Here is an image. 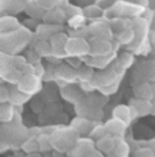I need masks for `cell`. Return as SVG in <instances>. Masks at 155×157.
Returning <instances> with one entry per match:
<instances>
[{
	"mask_svg": "<svg viewBox=\"0 0 155 157\" xmlns=\"http://www.w3.org/2000/svg\"><path fill=\"white\" fill-rule=\"evenodd\" d=\"M34 31L22 26L16 31L0 34V53H6L10 56H18L27 46H31Z\"/></svg>",
	"mask_w": 155,
	"mask_h": 157,
	"instance_id": "cell-1",
	"label": "cell"
},
{
	"mask_svg": "<svg viewBox=\"0 0 155 157\" xmlns=\"http://www.w3.org/2000/svg\"><path fill=\"white\" fill-rule=\"evenodd\" d=\"M29 138V129H26L19 119V115L14 122L2 123V142L11 148H21L22 144Z\"/></svg>",
	"mask_w": 155,
	"mask_h": 157,
	"instance_id": "cell-2",
	"label": "cell"
},
{
	"mask_svg": "<svg viewBox=\"0 0 155 157\" xmlns=\"http://www.w3.org/2000/svg\"><path fill=\"white\" fill-rule=\"evenodd\" d=\"M79 133L72 126H60L56 127L51 133L52 146L56 152L68 153L75 146V144L79 140Z\"/></svg>",
	"mask_w": 155,
	"mask_h": 157,
	"instance_id": "cell-3",
	"label": "cell"
},
{
	"mask_svg": "<svg viewBox=\"0 0 155 157\" xmlns=\"http://www.w3.org/2000/svg\"><path fill=\"white\" fill-rule=\"evenodd\" d=\"M146 7L139 4H135L128 0H117L114 6L109 10H105V21H110V19L116 18H127V19H135L139 16H144L147 12Z\"/></svg>",
	"mask_w": 155,
	"mask_h": 157,
	"instance_id": "cell-4",
	"label": "cell"
},
{
	"mask_svg": "<svg viewBox=\"0 0 155 157\" xmlns=\"http://www.w3.org/2000/svg\"><path fill=\"white\" fill-rule=\"evenodd\" d=\"M0 76H2L3 83H8L11 86H16L23 77V72L19 69L14 64V56H10L6 53H0Z\"/></svg>",
	"mask_w": 155,
	"mask_h": 157,
	"instance_id": "cell-5",
	"label": "cell"
},
{
	"mask_svg": "<svg viewBox=\"0 0 155 157\" xmlns=\"http://www.w3.org/2000/svg\"><path fill=\"white\" fill-rule=\"evenodd\" d=\"M125 72L121 71L120 68L116 65V63H113L106 69H102L95 72V76L93 80V86L95 87V90H100L104 87L113 86V84H120L121 78H123Z\"/></svg>",
	"mask_w": 155,
	"mask_h": 157,
	"instance_id": "cell-6",
	"label": "cell"
},
{
	"mask_svg": "<svg viewBox=\"0 0 155 157\" xmlns=\"http://www.w3.org/2000/svg\"><path fill=\"white\" fill-rule=\"evenodd\" d=\"M68 58H84L90 56V41L88 38L70 37L65 46Z\"/></svg>",
	"mask_w": 155,
	"mask_h": 157,
	"instance_id": "cell-7",
	"label": "cell"
},
{
	"mask_svg": "<svg viewBox=\"0 0 155 157\" xmlns=\"http://www.w3.org/2000/svg\"><path fill=\"white\" fill-rule=\"evenodd\" d=\"M88 41H90V56H93V57L109 56L117 52V49L120 48V45L116 41H108V39L94 37H90Z\"/></svg>",
	"mask_w": 155,
	"mask_h": 157,
	"instance_id": "cell-8",
	"label": "cell"
},
{
	"mask_svg": "<svg viewBox=\"0 0 155 157\" xmlns=\"http://www.w3.org/2000/svg\"><path fill=\"white\" fill-rule=\"evenodd\" d=\"M16 87L23 94L29 95V96H33V95L38 94L42 90V77L37 73L23 75V77L16 84Z\"/></svg>",
	"mask_w": 155,
	"mask_h": 157,
	"instance_id": "cell-9",
	"label": "cell"
},
{
	"mask_svg": "<svg viewBox=\"0 0 155 157\" xmlns=\"http://www.w3.org/2000/svg\"><path fill=\"white\" fill-rule=\"evenodd\" d=\"M88 33H90V37L114 41V33L112 31L109 22L105 21V19L88 23Z\"/></svg>",
	"mask_w": 155,
	"mask_h": 157,
	"instance_id": "cell-10",
	"label": "cell"
},
{
	"mask_svg": "<svg viewBox=\"0 0 155 157\" xmlns=\"http://www.w3.org/2000/svg\"><path fill=\"white\" fill-rule=\"evenodd\" d=\"M94 149H97V145H95V141L93 138H90V137H79L75 146L67 155L68 157H87Z\"/></svg>",
	"mask_w": 155,
	"mask_h": 157,
	"instance_id": "cell-11",
	"label": "cell"
},
{
	"mask_svg": "<svg viewBox=\"0 0 155 157\" xmlns=\"http://www.w3.org/2000/svg\"><path fill=\"white\" fill-rule=\"evenodd\" d=\"M70 39V34L67 31H63L56 34L55 37L51 38V45H52V50H53V58L56 60H65L67 53H65V46H67V42Z\"/></svg>",
	"mask_w": 155,
	"mask_h": 157,
	"instance_id": "cell-12",
	"label": "cell"
},
{
	"mask_svg": "<svg viewBox=\"0 0 155 157\" xmlns=\"http://www.w3.org/2000/svg\"><path fill=\"white\" fill-rule=\"evenodd\" d=\"M117 56L118 53L114 52V53L109 54V56H104V57H93V56H87V57L82 58L83 63L88 67H91L93 69H98V71H102V69H106L109 68L114 61L117 60Z\"/></svg>",
	"mask_w": 155,
	"mask_h": 157,
	"instance_id": "cell-13",
	"label": "cell"
},
{
	"mask_svg": "<svg viewBox=\"0 0 155 157\" xmlns=\"http://www.w3.org/2000/svg\"><path fill=\"white\" fill-rule=\"evenodd\" d=\"M67 30L65 26L61 25H51V23H45V22H41L39 26L35 30V37L38 39H42V41H51L52 37H55L59 33H63Z\"/></svg>",
	"mask_w": 155,
	"mask_h": 157,
	"instance_id": "cell-14",
	"label": "cell"
},
{
	"mask_svg": "<svg viewBox=\"0 0 155 157\" xmlns=\"http://www.w3.org/2000/svg\"><path fill=\"white\" fill-rule=\"evenodd\" d=\"M29 0H0V12L2 15H16L25 12Z\"/></svg>",
	"mask_w": 155,
	"mask_h": 157,
	"instance_id": "cell-15",
	"label": "cell"
},
{
	"mask_svg": "<svg viewBox=\"0 0 155 157\" xmlns=\"http://www.w3.org/2000/svg\"><path fill=\"white\" fill-rule=\"evenodd\" d=\"M133 95L135 98H139V99L153 100L155 98V81H139L133 87Z\"/></svg>",
	"mask_w": 155,
	"mask_h": 157,
	"instance_id": "cell-16",
	"label": "cell"
},
{
	"mask_svg": "<svg viewBox=\"0 0 155 157\" xmlns=\"http://www.w3.org/2000/svg\"><path fill=\"white\" fill-rule=\"evenodd\" d=\"M67 21H68L67 14H65V11L63 7H55V8L47 10L44 18H42V22H45V23L61 25V26L67 25Z\"/></svg>",
	"mask_w": 155,
	"mask_h": 157,
	"instance_id": "cell-17",
	"label": "cell"
},
{
	"mask_svg": "<svg viewBox=\"0 0 155 157\" xmlns=\"http://www.w3.org/2000/svg\"><path fill=\"white\" fill-rule=\"evenodd\" d=\"M129 106L133 110L136 118L139 117H146L153 113V100L147 99H139V98H132L129 100Z\"/></svg>",
	"mask_w": 155,
	"mask_h": 157,
	"instance_id": "cell-18",
	"label": "cell"
},
{
	"mask_svg": "<svg viewBox=\"0 0 155 157\" xmlns=\"http://www.w3.org/2000/svg\"><path fill=\"white\" fill-rule=\"evenodd\" d=\"M23 23L16 18V15H2L0 16V34L16 31L21 29Z\"/></svg>",
	"mask_w": 155,
	"mask_h": 157,
	"instance_id": "cell-19",
	"label": "cell"
},
{
	"mask_svg": "<svg viewBox=\"0 0 155 157\" xmlns=\"http://www.w3.org/2000/svg\"><path fill=\"white\" fill-rule=\"evenodd\" d=\"M105 126L108 129V133L113 137H124L125 132H127V127H128V125L124 121L114 118V117H112L109 121H106Z\"/></svg>",
	"mask_w": 155,
	"mask_h": 157,
	"instance_id": "cell-20",
	"label": "cell"
},
{
	"mask_svg": "<svg viewBox=\"0 0 155 157\" xmlns=\"http://www.w3.org/2000/svg\"><path fill=\"white\" fill-rule=\"evenodd\" d=\"M75 84H67V86H63V87H60V91H61V96L64 98L65 100L76 104V103H79L82 100V92H83V90H82V88H76Z\"/></svg>",
	"mask_w": 155,
	"mask_h": 157,
	"instance_id": "cell-21",
	"label": "cell"
},
{
	"mask_svg": "<svg viewBox=\"0 0 155 157\" xmlns=\"http://www.w3.org/2000/svg\"><path fill=\"white\" fill-rule=\"evenodd\" d=\"M113 117L118 118V119L124 121L127 125H129L133 119H136V115H135L133 110L131 109L129 104H118L113 109Z\"/></svg>",
	"mask_w": 155,
	"mask_h": 157,
	"instance_id": "cell-22",
	"label": "cell"
},
{
	"mask_svg": "<svg viewBox=\"0 0 155 157\" xmlns=\"http://www.w3.org/2000/svg\"><path fill=\"white\" fill-rule=\"evenodd\" d=\"M135 39H136V33H135L133 26H131V27L125 29L124 31H121V33H118V34L114 35V41H116L120 46H124L125 49L129 48L135 42Z\"/></svg>",
	"mask_w": 155,
	"mask_h": 157,
	"instance_id": "cell-23",
	"label": "cell"
},
{
	"mask_svg": "<svg viewBox=\"0 0 155 157\" xmlns=\"http://www.w3.org/2000/svg\"><path fill=\"white\" fill-rule=\"evenodd\" d=\"M94 125L95 123L91 122V119L84 118V117H76V118H74L71 122V126L79 133V136H83V134H87V133L90 134Z\"/></svg>",
	"mask_w": 155,
	"mask_h": 157,
	"instance_id": "cell-24",
	"label": "cell"
},
{
	"mask_svg": "<svg viewBox=\"0 0 155 157\" xmlns=\"http://www.w3.org/2000/svg\"><path fill=\"white\" fill-rule=\"evenodd\" d=\"M45 12L47 10L42 7L41 4H38L35 0H29L27 4H26V8H25V14L31 19H37V21H41L42 22V18H44Z\"/></svg>",
	"mask_w": 155,
	"mask_h": 157,
	"instance_id": "cell-25",
	"label": "cell"
},
{
	"mask_svg": "<svg viewBox=\"0 0 155 157\" xmlns=\"http://www.w3.org/2000/svg\"><path fill=\"white\" fill-rule=\"evenodd\" d=\"M18 117L16 107L12 103H0V121L2 123L14 122L15 118Z\"/></svg>",
	"mask_w": 155,
	"mask_h": 157,
	"instance_id": "cell-26",
	"label": "cell"
},
{
	"mask_svg": "<svg viewBox=\"0 0 155 157\" xmlns=\"http://www.w3.org/2000/svg\"><path fill=\"white\" fill-rule=\"evenodd\" d=\"M83 14L87 18L88 23L105 19V10H102L98 4H90L83 7Z\"/></svg>",
	"mask_w": 155,
	"mask_h": 157,
	"instance_id": "cell-27",
	"label": "cell"
},
{
	"mask_svg": "<svg viewBox=\"0 0 155 157\" xmlns=\"http://www.w3.org/2000/svg\"><path fill=\"white\" fill-rule=\"evenodd\" d=\"M95 145H97L98 150H101L104 155L108 156V155H110V153H113V150H114V146H116V137L108 134L104 138L95 141Z\"/></svg>",
	"mask_w": 155,
	"mask_h": 157,
	"instance_id": "cell-28",
	"label": "cell"
},
{
	"mask_svg": "<svg viewBox=\"0 0 155 157\" xmlns=\"http://www.w3.org/2000/svg\"><path fill=\"white\" fill-rule=\"evenodd\" d=\"M10 91H11V95H10V103L14 104L16 109H18V107H22L25 103H27L29 100L31 99V96L23 94L21 90H18L16 86H11Z\"/></svg>",
	"mask_w": 155,
	"mask_h": 157,
	"instance_id": "cell-29",
	"label": "cell"
},
{
	"mask_svg": "<svg viewBox=\"0 0 155 157\" xmlns=\"http://www.w3.org/2000/svg\"><path fill=\"white\" fill-rule=\"evenodd\" d=\"M114 63H116V65L120 68L121 71L125 72L135 64V54L129 50H125V52H123V53H120L117 56V60L114 61Z\"/></svg>",
	"mask_w": 155,
	"mask_h": 157,
	"instance_id": "cell-30",
	"label": "cell"
},
{
	"mask_svg": "<svg viewBox=\"0 0 155 157\" xmlns=\"http://www.w3.org/2000/svg\"><path fill=\"white\" fill-rule=\"evenodd\" d=\"M37 53L41 56L42 58H51L53 57V50H52V45L49 41H42V39H38L37 42H35L34 45H33V48Z\"/></svg>",
	"mask_w": 155,
	"mask_h": 157,
	"instance_id": "cell-31",
	"label": "cell"
},
{
	"mask_svg": "<svg viewBox=\"0 0 155 157\" xmlns=\"http://www.w3.org/2000/svg\"><path fill=\"white\" fill-rule=\"evenodd\" d=\"M109 25H110L112 31H113L114 35H116V34H118V33L124 31L125 29L131 27V26H132V19L118 18V16H116V18H113V19H110V21H109Z\"/></svg>",
	"mask_w": 155,
	"mask_h": 157,
	"instance_id": "cell-32",
	"label": "cell"
},
{
	"mask_svg": "<svg viewBox=\"0 0 155 157\" xmlns=\"http://www.w3.org/2000/svg\"><path fill=\"white\" fill-rule=\"evenodd\" d=\"M76 75H78V83H93L95 72L91 67L83 64L80 68L76 69Z\"/></svg>",
	"mask_w": 155,
	"mask_h": 157,
	"instance_id": "cell-33",
	"label": "cell"
},
{
	"mask_svg": "<svg viewBox=\"0 0 155 157\" xmlns=\"http://www.w3.org/2000/svg\"><path fill=\"white\" fill-rule=\"evenodd\" d=\"M131 148L128 142L124 140V137H116V146H114L113 153L118 157H129Z\"/></svg>",
	"mask_w": 155,
	"mask_h": 157,
	"instance_id": "cell-34",
	"label": "cell"
},
{
	"mask_svg": "<svg viewBox=\"0 0 155 157\" xmlns=\"http://www.w3.org/2000/svg\"><path fill=\"white\" fill-rule=\"evenodd\" d=\"M87 25H88V21H87V18L84 16V14L72 16V18H70V19L67 21V27H68V30H78V29L86 27Z\"/></svg>",
	"mask_w": 155,
	"mask_h": 157,
	"instance_id": "cell-35",
	"label": "cell"
},
{
	"mask_svg": "<svg viewBox=\"0 0 155 157\" xmlns=\"http://www.w3.org/2000/svg\"><path fill=\"white\" fill-rule=\"evenodd\" d=\"M21 149L26 152L27 155H31V153H37L39 150V145H38V138L35 137H29L26 141L22 144Z\"/></svg>",
	"mask_w": 155,
	"mask_h": 157,
	"instance_id": "cell-36",
	"label": "cell"
},
{
	"mask_svg": "<svg viewBox=\"0 0 155 157\" xmlns=\"http://www.w3.org/2000/svg\"><path fill=\"white\" fill-rule=\"evenodd\" d=\"M108 129H106V126H105V123L102 125V123H95L94 127H93V130L90 132V134H88V137L90 138H93L94 141H98V140H101V138H104L105 136H108Z\"/></svg>",
	"mask_w": 155,
	"mask_h": 157,
	"instance_id": "cell-37",
	"label": "cell"
},
{
	"mask_svg": "<svg viewBox=\"0 0 155 157\" xmlns=\"http://www.w3.org/2000/svg\"><path fill=\"white\" fill-rule=\"evenodd\" d=\"M38 145H39V152H49V150L53 149L51 133H42L38 137Z\"/></svg>",
	"mask_w": 155,
	"mask_h": 157,
	"instance_id": "cell-38",
	"label": "cell"
},
{
	"mask_svg": "<svg viewBox=\"0 0 155 157\" xmlns=\"http://www.w3.org/2000/svg\"><path fill=\"white\" fill-rule=\"evenodd\" d=\"M64 8L65 14H67V18L70 19L72 16H76V15H80L83 14V7L79 4H72V3H67V4L63 6Z\"/></svg>",
	"mask_w": 155,
	"mask_h": 157,
	"instance_id": "cell-39",
	"label": "cell"
},
{
	"mask_svg": "<svg viewBox=\"0 0 155 157\" xmlns=\"http://www.w3.org/2000/svg\"><path fill=\"white\" fill-rule=\"evenodd\" d=\"M38 4H41L45 10H51L55 7H63L64 4L70 3V0H35Z\"/></svg>",
	"mask_w": 155,
	"mask_h": 157,
	"instance_id": "cell-40",
	"label": "cell"
},
{
	"mask_svg": "<svg viewBox=\"0 0 155 157\" xmlns=\"http://www.w3.org/2000/svg\"><path fill=\"white\" fill-rule=\"evenodd\" d=\"M144 16L147 18L148 23H150V29H151V42L153 44H155V10H147V12L144 14Z\"/></svg>",
	"mask_w": 155,
	"mask_h": 157,
	"instance_id": "cell-41",
	"label": "cell"
},
{
	"mask_svg": "<svg viewBox=\"0 0 155 157\" xmlns=\"http://www.w3.org/2000/svg\"><path fill=\"white\" fill-rule=\"evenodd\" d=\"M25 57H26V60H27L30 64L34 65V67H37V65H41L42 57L34 50V49H30V50H27V53L25 54Z\"/></svg>",
	"mask_w": 155,
	"mask_h": 157,
	"instance_id": "cell-42",
	"label": "cell"
},
{
	"mask_svg": "<svg viewBox=\"0 0 155 157\" xmlns=\"http://www.w3.org/2000/svg\"><path fill=\"white\" fill-rule=\"evenodd\" d=\"M10 95H11L10 88L6 86V83H3L2 86H0V103H8Z\"/></svg>",
	"mask_w": 155,
	"mask_h": 157,
	"instance_id": "cell-43",
	"label": "cell"
},
{
	"mask_svg": "<svg viewBox=\"0 0 155 157\" xmlns=\"http://www.w3.org/2000/svg\"><path fill=\"white\" fill-rule=\"evenodd\" d=\"M133 157H155V152L150 146H146V148L137 149L136 152L133 153Z\"/></svg>",
	"mask_w": 155,
	"mask_h": 157,
	"instance_id": "cell-44",
	"label": "cell"
},
{
	"mask_svg": "<svg viewBox=\"0 0 155 157\" xmlns=\"http://www.w3.org/2000/svg\"><path fill=\"white\" fill-rule=\"evenodd\" d=\"M39 23H41V22L37 21V19H31V18H29L27 21H26L25 23H23V26H26L27 29H30L31 31H35V30H37V27L39 26Z\"/></svg>",
	"mask_w": 155,
	"mask_h": 157,
	"instance_id": "cell-45",
	"label": "cell"
},
{
	"mask_svg": "<svg viewBox=\"0 0 155 157\" xmlns=\"http://www.w3.org/2000/svg\"><path fill=\"white\" fill-rule=\"evenodd\" d=\"M98 0H78V4L82 6V7H86V6H90V4H95Z\"/></svg>",
	"mask_w": 155,
	"mask_h": 157,
	"instance_id": "cell-46",
	"label": "cell"
},
{
	"mask_svg": "<svg viewBox=\"0 0 155 157\" xmlns=\"http://www.w3.org/2000/svg\"><path fill=\"white\" fill-rule=\"evenodd\" d=\"M128 2H132L135 4H139V6H143V7L148 8V4H150V0H128Z\"/></svg>",
	"mask_w": 155,
	"mask_h": 157,
	"instance_id": "cell-47",
	"label": "cell"
},
{
	"mask_svg": "<svg viewBox=\"0 0 155 157\" xmlns=\"http://www.w3.org/2000/svg\"><path fill=\"white\" fill-rule=\"evenodd\" d=\"M87 157H106V155H104V153L101 152V150H98V149H94L93 152L90 153Z\"/></svg>",
	"mask_w": 155,
	"mask_h": 157,
	"instance_id": "cell-48",
	"label": "cell"
},
{
	"mask_svg": "<svg viewBox=\"0 0 155 157\" xmlns=\"http://www.w3.org/2000/svg\"><path fill=\"white\" fill-rule=\"evenodd\" d=\"M26 157H41V155H38V153H31V155H27Z\"/></svg>",
	"mask_w": 155,
	"mask_h": 157,
	"instance_id": "cell-49",
	"label": "cell"
},
{
	"mask_svg": "<svg viewBox=\"0 0 155 157\" xmlns=\"http://www.w3.org/2000/svg\"><path fill=\"white\" fill-rule=\"evenodd\" d=\"M151 114H153V115H155V98L153 99V113H151Z\"/></svg>",
	"mask_w": 155,
	"mask_h": 157,
	"instance_id": "cell-50",
	"label": "cell"
},
{
	"mask_svg": "<svg viewBox=\"0 0 155 157\" xmlns=\"http://www.w3.org/2000/svg\"><path fill=\"white\" fill-rule=\"evenodd\" d=\"M106 157H118V156H116V155H114V153H110V155H108Z\"/></svg>",
	"mask_w": 155,
	"mask_h": 157,
	"instance_id": "cell-51",
	"label": "cell"
},
{
	"mask_svg": "<svg viewBox=\"0 0 155 157\" xmlns=\"http://www.w3.org/2000/svg\"><path fill=\"white\" fill-rule=\"evenodd\" d=\"M11 157H16V156H11Z\"/></svg>",
	"mask_w": 155,
	"mask_h": 157,
	"instance_id": "cell-52",
	"label": "cell"
}]
</instances>
